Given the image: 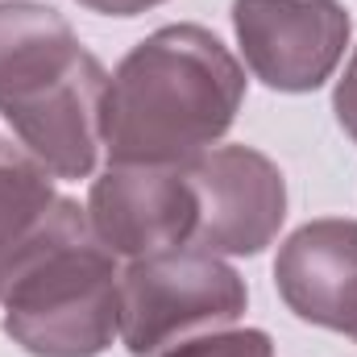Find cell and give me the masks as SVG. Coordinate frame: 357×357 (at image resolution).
Listing matches in <instances>:
<instances>
[{"label": "cell", "instance_id": "4fadbf2b", "mask_svg": "<svg viewBox=\"0 0 357 357\" xmlns=\"http://www.w3.org/2000/svg\"><path fill=\"white\" fill-rule=\"evenodd\" d=\"M79 4L91 8V13H104V17H137V13H146L154 4H167V0H79Z\"/></svg>", "mask_w": 357, "mask_h": 357}, {"label": "cell", "instance_id": "9c48e42d", "mask_svg": "<svg viewBox=\"0 0 357 357\" xmlns=\"http://www.w3.org/2000/svg\"><path fill=\"white\" fill-rule=\"evenodd\" d=\"M75 29L50 4L0 0V100L75 46Z\"/></svg>", "mask_w": 357, "mask_h": 357}, {"label": "cell", "instance_id": "5b68a950", "mask_svg": "<svg viewBox=\"0 0 357 357\" xmlns=\"http://www.w3.org/2000/svg\"><path fill=\"white\" fill-rule=\"evenodd\" d=\"M195 195L191 245L208 254H262L287 220V178L254 146H220L183 162Z\"/></svg>", "mask_w": 357, "mask_h": 357}, {"label": "cell", "instance_id": "ba28073f", "mask_svg": "<svg viewBox=\"0 0 357 357\" xmlns=\"http://www.w3.org/2000/svg\"><path fill=\"white\" fill-rule=\"evenodd\" d=\"M274 287L303 324L357 341V220L295 229L274 258Z\"/></svg>", "mask_w": 357, "mask_h": 357}, {"label": "cell", "instance_id": "6da1fadb", "mask_svg": "<svg viewBox=\"0 0 357 357\" xmlns=\"http://www.w3.org/2000/svg\"><path fill=\"white\" fill-rule=\"evenodd\" d=\"M245 71L204 25H162L108 79L104 150L121 167H183L237 121Z\"/></svg>", "mask_w": 357, "mask_h": 357}, {"label": "cell", "instance_id": "8fae6325", "mask_svg": "<svg viewBox=\"0 0 357 357\" xmlns=\"http://www.w3.org/2000/svg\"><path fill=\"white\" fill-rule=\"evenodd\" d=\"M158 357H274V345L262 328H216L191 341H178Z\"/></svg>", "mask_w": 357, "mask_h": 357}, {"label": "cell", "instance_id": "7c38bea8", "mask_svg": "<svg viewBox=\"0 0 357 357\" xmlns=\"http://www.w3.org/2000/svg\"><path fill=\"white\" fill-rule=\"evenodd\" d=\"M333 112H337V125L354 137L357 146V46L345 63V75L337 79V91H333Z\"/></svg>", "mask_w": 357, "mask_h": 357}, {"label": "cell", "instance_id": "7a4b0ae2", "mask_svg": "<svg viewBox=\"0 0 357 357\" xmlns=\"http://www.w3.org/2000/svg\"><path fill=\"white\" fill-rule=\"evenodd\" d=\"M116 287V254L96 241L88 208L59 195L0 270L4 328L33 357H100L121 324Z\"/></svg>", "mask_w": 357, "mask_h": 357}, {"label": "cell", "instance_id": "52a82bcc", "mask_svg": "<svg viewBox=\"0 0 357 357\" xmlns=\"http://www.w3.org/2000/svg\"><path fill=\"white\" fill-rule=\"evenodd\" d=\"M88 225L96 241L116 258H150L191 245L195 195L183 167H121L91 183Z\"/></svg>", "mask_w": 357, "mask_h": 357}, {"label": "cell", "instance_id": "8992f818", "mask_svg": "<svg viewBox=\"0 0 357 357\" xmlns=\"http://www.w3.org/2000/svg\"><path fill=\"white\" fill-rule=\"evenodd\" d=\"M245 67L274 91H316L349 46L341 0H233Z\"/></svg>", "mask_w": 357, "mask_h": 357}, {"label": "cell", "instance_id": "3957f363", "mask_svg": "<svg viewBox=\"0 0 357 357\" xmlns=\"http://www.w3.org/2000/svg\"><path fill=\"white\" fill-rule=\"evenodd\" d=\"M116 337L133 357H158L178 341L216 333L241 320L250 291L245 278L208 250L178 245L167 254L133 258L121 287Z\"/></svg>", "mask_w": 357, "mask_h": 357}, {"label": "cell", "instance_id": "30bf717a", "mask_svg": "<svg viewBox=\"0 0 357 357\" xmlns=\"http://www.w3.org/2000/svg\"><path fill=\"white\" fill-rule=\"evenodd\" d=\"M54 199V175L21 142L0 137V270L42 229Z\"/></svg>", "mask_w": 357, "mask_h": 357}, {"label": "cell", "instance_id": "277c9868", "mask_svg": "<svg viewBox=\"0 0 357 357\" xmlns=\"http://www.w3.org/2000/svg\"><path fill=\"white\" fill-rule=\"evenodd\" d=\"M108 71L84 42L0 100L17 142L54 178H88L104 146Z\"/></svg>", "mask_w": 357, "mask_h": 357}]
</instances>
